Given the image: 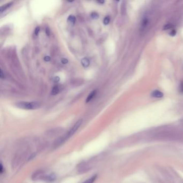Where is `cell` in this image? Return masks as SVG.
<instances>
[{
  "label": "cell",
  "mask_w": 183,
  "mask_h": 183,
  "mask_svg": "<svg viewBox=\"0 0 183 183\" xmlns=\"http://www.w3.org/2000/svg\"><path fill=\"white\" fill-rule=\"evenodd\" d=\"M16 106L19 108L25 110H35L38 109L40 106V104L39 102H18L16 104Z\"/></svg>",
  "instance_id": "1"
},
{
  "label": "cell",
  "mask_w": 183,
  "mask_h": 183,
  "mask_svg": "<svg viewBox=\"0 0 183 183\" xmlns=\"http://www.w3.org/2000/svg\"><path fill=\"white\" fill-rule=\"evenodd\" d=\"M82 124V120L80 119L79 120H78V121L75 124V125L73 126V127L70 129V131L66 135V136H65L66 139L67 140V139L70 138L71 136H73V135L76 133V132L79 129V128L81 126Z\"/></svg>",
  "instance_id": "2"
},
{
  "label": "cell",
  "mask_w": 183,
  "mask_h": 183,
  "mask_svg": "<svg viewBox=\"0 0 183 183\" xmlns=\"http://www.w3.org/2000/svg\"><path fill=\"white\" fill-rule=\"evenodd\" d=\"M150 25V20L147 17H145L143 18L142 20L141 24V26H140V29L141 31H145L146 30L148 26Z\"/></svg>",
  "instance_id": "3"
},
{
  "label": "cell",
  "mask_w": 183,
  "mask_h": 183,
  "mask_svg": "<svg viewBox=\"0 0 183 183\" xmlns=\"http://www.w3.org/2000/svg\"><path fill=\"white\" fill-rule=\"evenodd\" d=\"M151 96L152 97H155V98H162L163 96H164V94L161 91L156 90L155 91H154L151 94Z\"/></svg>",
  "instance_id": "4"
},
{
  "label": "cell",
  "mask_w": 183,
  "mask_h": 183,
  "mask_svg": "<svg viewBox=\"0 0 183 183\" xmlns=\"http://www.w3.org/2000/svg\"><path fill=\"white\" fill-rule=\"evenodd\" d=\"M44 179L47 181H53L56 179V176L54 173H51L49 175L44 177Z\"/></svg>",
  "instance_id": "5"
},
{
  "label": "cell",
  "mask_w": 183,
  "mask_h": 183,
  "mask_svg": "<svg viewBox=\"0 0 183 183\" xmlns=\"http://www.w3.org/2000/svg\"><path fill=\"white\" fill-rule=\"evenodd\" d=\"M43 172L41 171H38L36 172L33 173L32 176V179L33 180H36L42 178Z\"/></svg>",
  "instance_id": "6"
},
{
  "label": "cell",
  "mask_w": 183,
  "mask_h": 183,
  "mask_svg": "<svg viewBox=\"0 0 183 183\" xmlns=\"http://www.w3.org/2000/svg\"><path fill=\"white\" fill-rule=\"evenodd\" d=\"M96 93H97V91H96V90H94L93 91H91V92L88 95L87 98H86V100H85V102L86 103H88L89 102H90V101L92 100L93 99V98L95 97V96L96 94Z\"/></svg>",
  "instance_id": "7"
},
{
  "label": "cell",
  "mask_w": 183,
  "mask_h": 183,
  "mask_svg": "<svg viewBox=\"0 0 183 183\" xmlns=\"http://www.w3.org/2000/svg\"><path fill=\"white\" fill-rule=\"evenodd\" d=\"M81 64L84 67H87L90 65V61L88 58L84 57L81 60Z\"/></svg>",
  "instance_id": "8"
},
{
  "label": "cell",
  "mask_w": 183,
  "mask_h": 183,
  "mask_svg": "<svg viewBox=\"0 0 183 183\" xmlns=\"http://www.w3.org/2000/svg\"><path fill=\"white\" fill-rule=\"evenodd\" d=\"M12 4H13V2H10V3H7L6 4H4V5L1 6V8H0V12H1V13H2L3 11L6 10V9H7L8 8L10 7Z\"/></svg>",
  "instance_id": "9"
},
{
  "label": "cell",
  "mask_w": 183,
  "mask_h": 183,
  "mask_svg": "<svg viewBox=\"0 0 183 183\" xmlns=\"http://www.w3.org/2000/svg\"><path fill=\"white\" fill-rule=\"evenodd\" d=\"M97 177V175H94L93 177H91V178H89L88 180H86V181H85L83 183H94V181L96 180Z\"/></svg>",
  "instance_id": "10"
},
{
  "label": "cell",
  "mask_w": 183,
  "mask_h": 183,
  "mask_svg": "<svg viewBox=\"0 0 183 183\" xmlns=\"http://www.w3.org/2000/svg\"><path fill=\"white\" fill-rule=\"evenodd\" d=\"M59 91H60V90H59V88L58 86H55L52 89L51 94L52 95H57V94L59 93Z\"/></svg>",
  "instance_id": "11"
},
{
  "label": "cell",
  "mask_w": 183,
  "mask_h": 183,
  "mask_svg": "<svg viewBox=\"0 0 183 183\" xmlns=\"http://www.w3.org/2000/svg\"><path fill=\"white\" fill-rule=\"evenodd\" d=\"M68 21L71 23L72 24H74L75 23V21H76V18L74 16H73V15H70L68 17Z\"/></svg>",
  "instance_id": "12"
},
{
  "label": "cell",
  "mask_w": 183,
  "mask_h": 183,
  "mask_svg": "<svg viewBox=\"0 0 183 183\" xmlns=\"http://www.w3.org/2000/svg\"><path fill=\"white\" fill-rule=\"evenodd\" d=\"M110 18L109 16L105 17V18L104 19V21H103L104 24L105 25L109 24V23H110Z\"/></svg>",
  "instance_id": "13"
},
{
  "label": "cell",
  "mask_w": 183,
  "mask_h": 183,
  "mask_svg": "<svg viewBox=\"0 0 183 183\" xmlns=\"http://www.w3.org/2000/svg\"><path fill=\"white\" fill-rule=\"evenodd\" d=\"M173 27V25L171 24H168L165 25L163 27V30H170L171 28H172Z\"/></svg>",
  "instance_id": "14"
},
{
  "label": "cell",
  "mask_w": 183,
  "mask_h": 183,
  "mask_svg": "<svg viewBox=\"0 0 183 183\" xmlns=\"http://www.w3.org/2000/svg\"><path fill=\"white\" fill-rule=\"evenodd\" d=\"M91 16L92 17V18L95 19V20H96V19H98L99 18L98 14L96 12H93L91 13Z\"/></svg>",
  "instance_id": "15"
},
{
  "label": "cell",
  "mask_w": 183,
  "mask_h": 183,
  "mask_svg": "<svg viewBox=\"0 0 183 183\" xmlns=\"http://www.w3.org/2000/svg\"><path fill=\"white\" fill-rule=\"evenodd\" d=\"M61 61L63 64H66L68 62V60L65 58H62L61 60Z\"/></svg>",
  "instance_id": "16"
},
{
  "label": "cell",
  "mask_w": 183,
  "mask_h": 183,
  "mask_svg": "<svg viewBox=\"0 0 183 183\" xmlns=\"http://www.w3.org/2000/svg\"><path fill=\"white\" fill-rule=\"evenodd\" d=\"M39 31H40V28H39V27H37L36 28L35 30V34L36 35H38V33H39Z\"/></svg>",
  "instance_id": "17"
},
{
  "label": "cell",
  "mask_w": 183,
  "mask_h": 183,
  "mask_svg": "<svg viewBox=\"0 0 183 183\" xmlns=\"http://www.w3.org/2000/svg\"><path fill=\"white\" fill-rule=\"evenodd\" d=\"M169 34L171 36H175L176 35V31L175 30H172L171 31V32L169 33Z\"/></svg>",
  "instance_id": "18"
},
{
  "label": "cell",
  "mask_w": 183,
  "mask_h": 183,
  "mask_svg": "<svg viewBox=\"0 0 183 183\" xmlns=\"http://www.w3.org/2000/svg\"><path fill=\"white\" fill-rule=\"evenodd\" d=\"M44 60L46 61V62H49L51 60V57L49 56H46L44 57Z\"/></svg>",
  "instance_id": "19"
},
{
  "label": "cell",
  "mask_w": 183,
  "mask_h": 183,
  "mask_svg": "<svg viewBox=\"0 0 183 183\" xmlns=\"http://www.w3.org/2000/svg\"><path fill=\"white\" fill-rule=\"evenodd\" d=\"M46 33L47 36H50V29H49V27L46 28Z\"/></svg>",
  "instance_id": "20"
},
{
  "label": "cell",
  "mask_w": 183,
  "mask_h": 183,
  "mask_svg": "<svg viewBox=\"0 0 183 183\" xmlns=\"http://www.w3.org/2000/svg\"><path fill=\"white\" fill-rule=\"evenodd\" d=\"M0 77H1V79H3L4 78V76H3V73L2 70L1 69V70H0Z\"/></svg>",
  "instance_id": "21"
},
{
  "label": "cell",
  "mask_w": 183,
  "mask_h": 183,
  "mask_svg": "<svg viewBox=\"0 0 183 183\" xmlns=\"http://www.w3.org/2000/svg\"><path fill=\"white\" fill-rule=\"evenodd\" d=\"M3 171V165H2V164H1V169H0V172H1V173H2Z\"/></svg>",
  "instance_id": "22"
},
{
  "label": "cell",
  "mask_w": 183,
  "mask_h": 183,
  "mask_svg": "<svg viewBox=\"0 0 183 183\" xmlns=\"http://www.w3.org/2000/svg\"><path fill=\"white\" fill-rule=\"evenodd\" d=\"M180 88H181V91L183 92V83H181V84L180 85Z\"/></svg>",
  "instance_id": "23"
},
{
  "label": "cell",
  "mask_w": 183,
  "mask_h": 183,
  "mask_svg": "<svg viewBox=\"0 0 183 183\" xmlns=\"http://www.w3.org/2000/svg\"><path fill=\"white\" fill-rule=\"evenodd\" d=\"M59 81V78H58V77H55V81L57 82Z\"/></svg>",
  "instance_id": "24"
},
{
  "label": "cell",
  "mask_w": 183,
  "mask_h": 183,
  "mask_svg": "<svg viewBox=\"0 0 183 183\" xmlns=\"http://www.w3.org/2000/svg\"><path fill=\"white\" fill-rule=\"evenodd\" d=\"M97 2L100 4H103L104 3V1H97Z\"/></svg>",
  "instance_id": "25"
}]
</instances>
